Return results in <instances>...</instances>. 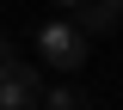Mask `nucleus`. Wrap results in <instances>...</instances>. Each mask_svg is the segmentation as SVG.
<instances>
[{"instance_id": "6", "label": "nucleus", "mask_w": 123, "mask_h": 110, "mask_svg": "<svg viewBox=\"0 0 123 110\" xmlns=\"http://www.w3.org/2000/svg\"><path fill=\"white\" fill-rule=\"evenodd\" d=\"M105 6H117V12H123V0H105Z\"/></svg>"}, {"instance_id": "4", "label": "nucleus", "mask_w": 123, "mask_h": 110, "mask_svg": "<svg viewBox=\"0 0 123 110\" xmlns=\"http://www.w3.org/2000/svg\"><path fill=\"white\" fill-rule=\"evenodd\" d=\"M37 110H86V98H80L74 86H43V98H37Z\"/></svg>"}, {"instance_id": "3", "label": "nucleus", "mask_w": 123, "mask_h": 110, "mask_svg": "<svg viewBox=\"0 0 123 110\" xmlns=\"http://www.w3.org/2000/svg\"><path fill=\"white\" fill-rule=\"evenodd\" d=\"M68 25H74V31H80V37L92 43V37H105V31H117V6H105V0H80Z\"/></svg>"}, {"instance_id": "1", "label": "nucleus", "mask_w": 123, "mask_h": 110, "mask_svg": "<svg viewBox=\"0 0 123 110\" xmlns=\"http://www.w3.org/2000/svg\"><path fill=\"white\" fill-rule=\"evenodd\" d=\"M37 61L55 67V73H74V67H86V37H80L68 18H55V25L37 31Z\"/></svg>"}, {"instance_id": "2", "label": "nucleus", "mask_w": 123, "mask_h": 110, "mask_svg": "<svg viewBox=\"0 0 123 110\" xmlns=\"http://www.w3.org/2000/svg\"><path fill=\"white\" fill-rule=\"evenodd\" d=\"M43 98V79H37V67L18 61V55H6L0 61V110H31Z\"/></svg>"}, {"instance_id": "5", "label": "nucleus", "mask_w": 123, "mask_h": 110, "mask_svg": "<svg viewBox=\"0 0 123 110\" xmlns=\"http://www.w3.org/2000/svg\"><path fill=\"white\" fill-rule=\"evenodd\" d=\"M55 6H68V12H74V6H80V0H55Z\"/></svg>"}]
</instances>
